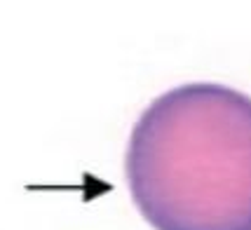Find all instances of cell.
<instances>
[{
    "instance_id": "cell-1",
    "label": "cell",
    "mask_w": 251,
    "mask_h": 230,
    "mask_svg": "<svg viewBox=\"0 0 251 230\" xmlns=\"http://www.w3.org/2000/svg\"><path fill=\"white\" fill-rule=\"evenodd\" d=\"M125 176L153 230H251V97L188 82L146 106Z\"/></svg>"
}]
</instances>
